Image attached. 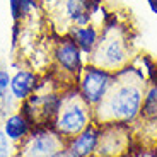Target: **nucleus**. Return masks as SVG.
<instances>
[{
  "label": "nucleus",
  "mask_w": 157,
  "mask_h": 157,
  "mask_svg": "<svg viewBox=\"0 0 157 157\" xmlns=\"http://www.w3.org/2000/svg\"><path fill=\"white\" fill-rule=\"evenodd\" d=\"M50 157H75L74 154L70 152V150L67 149V147H63V149H60L58 152H55V154H51Z\"/></svg>",
  "instance_id": "dca6fc26"
},
{
  "label": "nucleus",
  "mask_w": 157,
  "mask_h": 157,
  "mask_svg": "<svg viewBox=\"0 0 157 157\" xmlns=\"http://www.w3.org/2000/svg\"><path fill=\"white\" fill-rule=\"evenodd\" d=\"M102 26H104V24H98V22L92 21V22L84 24V26H72L67 34L74 39L75 44H77V46L84 51V55L89 58V55L96 50V46H98V43H99Z\"/></svg>",
  "instance_id": "f8f14e48"
},
{
  "label": "nucleus",
  "mask_w": 157,
  "mask_h": 157,
  "mask_svg": "<svg viewBox=\"0 0 157 157\" xmlns=\"http://www.w3.org/2000/svg\"><path fill=\"white\" fill-rule=\"evenodd\" d=\"M149 2H150V5L154 7V10L157 12V0H149Z\"/></svg>",
  "instance_id": "f3484780"
},
{
  "label": "nucleus",
  "mask_w": 157,
  "mask_h": 157,
  "mask_svg": "<svg viewBox=\"0 0 157 157\" xmlns=\"http://www.w3.org/2000/svg\"><path fill=\"white\" fill-rule=\"evenodd\" d=\"M99 140H101V125L94 121L78 135L70 138L67 142V149L75 157H96Z\"/></svg>",
  "instance_id": "9d476101"
},
{
  "label": "nucleus",
  "mask_w": 157,
  "mask_h": 157,
  "mask_svg": "<svg viewBox=\"0 0 157 157\" xmlns=\"http://www.w3.org/2000/svg\"><path fill=\"white\" fill-rule=\"evenodd\" d=\"M149 74L138 68L135 62L116 72V78L106 99L94 108V121L99 125L120 123L133 126L142 113V102L145 92Z\"/></svg>",
  "instance_id": "f257e3e1"
},
{
  "label": "nucleus",
  "mask_w": 157,
  "mask_h": 157,
  "mask_svg": "<svg viewBox=\"0 0 157 157\" xmlns=\"http://www.w3.org/2000/svg\"><path fill=\"white\" fill-rule=\"evenodd\" d=\"M128 157H157V149L145 145H135Z\"/></svg>",
  "instance_id": "2eb2a0df"
},
{
  "label": "nucleus",
  "mask_w": 157,
  "mask_h": 157,
  "mask_svg": "<svg viewBox=\"0 0 157 157\" xmlns=\"http://www.w3.org/2000/svg\"><path fill=\"white\" fill-rule=\"evenodd\" d=\"M63 147L67 142L51 126H34L29 137L17 145L16 157H50Z\"/></svg>",
  "instance_id": "6e6552de"
},
{
  "label": "nucleus",
  "mask_w": 157,
  "mask_h": 157,
  "mask_svg": "<svg viewBox=\"0 0 157 157\" xmlns=\"http://www.w3.org/2000/svg\"><path fill=\"white\" fill-rule=\"evenodd\" d=\"M133 147L135 137L132 126L120 123L101 125V140L96 157H128Z\"/></svg>",
  "instance_id": "0eeeda50"
},
{
  "label": "nucleus",
  "mask_w": 157,
  "mask_h": 157,
  "mask_svg": "<svg viewBox=\"0 0 157 157\" xmlns=\"http://www.w3.org/2000/svg\"><path fill=\"white\" fill-rule=\"evenodd\" d=\"M17 147L7 138V135L0 128V157H16Z\"/></svg>",
  "instance_id": "ddd939ff"
},
{
  "label": "nucleus",
  "mask_w": 157,
  "mask_h": 157,
  "mask_svg": "<svg viewBox=\"0 0 157 157\" xmlns=\"http://www.w3.org/2000/svg\"><path fill=\"white\" fill-rule=\"evenodd\" d=\"M9 87H10V74L7 68L0 67V99H4L9 94Z\"/></svg>",
  "instance_id": "4468645a"
},
{
  "label": "nucleus",
  "mask_w": 157,
  "mask_h": 157,
  "mask_svg": "<svg viewBox=\"0 0 157 157\" xmlns=\"http://www.w3.org/2000/svg\"><path fill=\"white\" fill-rule=\"evenodd\" d=\"M51 7L48 16H53L63 28V34H67L72 26H84L94 21L98 5L94 0H50Z\"/></svg>",
  "instance_id": "423d86ee"
},
{
  "label": "nucleus",
  "mask_w": 157,
  "mask_h": 157,
  "mask_svg": "<svg viewBox=\"0 0 157 157\" xmlns=\"http://www.w3.org/2000/svg\"><path fill=\"white\" fill-rule=\"evenodd\" d=\"M133 60L135 48L130 28L118 19L104 22L99 43L96 50L89 55L87 62L116 74L128 67Z\"/></svg>",
  "instance_id": "f03ea898"
},
{
  "label": "nucleus",
  "mask_w": 157,
  "mask_h": 157,
  "mask_svg": "<svg viewBox=\"0 0 157 157\" xmlns=\"http://www.w3.org/2000/svg\"><path fill=\"white\" fill-rule=\"evenodd\" d=\"M90 123H94V109L80 98L75 86L65 87L62 106L51 128L65 142H68L82 130H86Z\"/></svg>",
  "instance_id": "7ed1b4c3"
},
{
  "label": "nucleus",
  "mask_w": 157,
  "mask_h": 157,
  "mask_svg": "<svg viewBox=\"0 0 157 157\" xmlns=\"http://www.w3.org/2000/svg\"><path fill=\"white\" fill-rule=\"evenodd\" d=\"M0 128L7 135V138L14 144V145H19L22 144L26 138L29 137V133L33 132V123L29 121L28 118L21 113V109H14L12 113H9L7 116L0 121Z\"/></svg>",
  "instance_id": "9b49d317"
},
{
  "label": "nucleus",
  "mask_w": 157,
  "mask_h": 157,
  "mask_svg": "<svg viewBox=\"0 0 157 157\" xmlns=\"http://www.w3.org/2000/svg\"><path fill=\"white\" fill-rule=\"evenodd\" d=\"M114 78H116V74L87 62V65L82 68L75 82V89L78 90L80 98L94 109L109 94Z\"/></svg>",
  "instance_id": "39448f33"
},
{
  "label": "nucleus",
  "mask_w": 157,
  "mask_h": 157,
  "mask_svg": "<svg viewBox=\"0 0 157 157\" xmlns=\"http://www.w3.org/2000/svg\"><path fill=\"white\" fill-rule=\"evenodd\" d=\"M39 84H41V75L38 74V70L31 67H17L16 72L10 75L9 92L21 104L34 94Z\"/></svg>",
  "instance_id": "1a4fd4ad"
},
{
  "label": "nucleus",
  "mask_w": 157,
  "mask_h": 157,
  "mask_svg": "<svg viewBox=\"0 0 157 157\" xmlns=\"http://www.w3.org/2000/svg\"><path fill=\"white\" fill-rule=\"evenodd\" d=\"M87 56L68 34H58L51 43V75L63 87L75 86Z\"/></svg>",
  "instance_id": "20e7f679"
}]
</instances>
